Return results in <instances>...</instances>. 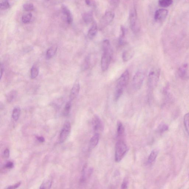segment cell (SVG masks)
Instances as JSON below:
<instances>
[{
	"label": "cell",
	"instance_id": "1",
	"mask_svg": "<svg viewBox=\"0 0 189 189\" xmlns=\"http://www.w3.org/2000/svg\"><path fill=\"white\" fill-rule=\"evenodd\" d=\"M103 53L101 59V68L105 72L108 69L112 57V51L111 44L108 40H105L102 43Z\"/></svg>",
	"mask_w": 189,
	"mask_h": 189
},
{
	"label": "cell",
	"instance_id": "2",
	"mask_svg": "<svg viewBox=\"0 0 189 189\" xmlns=\"http://www.w3.org/2000/svg\"><path fill=\"white\" fill-rule=\"evenodd\" d=\"M129 78V73L128 70H126L120 76L117 80L116 86L114 99L117 101L122 95L123 91L127 85Z\"/></svg>",
	"mask_w": 189,
	"mask_h": 189
},
{
	"label": "cell",
	"instance_id": "3",
	"mask_svg": "<svg viewBox=\"0 0 189 189\" xmlns=\"http://www.w3.org/2000/svg\"><path fill=\"white\" fill-rule=\"evenodd\" d=\"M128 150L127 145L123 140H119L116 144L115 160L117 162L121 161Z\"/></svg>",
	"mask_w": 189,
	"mask_h": 189
},
{
	"label": "cell",
	"instance_id": "4",
	"mask_svg": "<svg viewBox=\"0 0 189 189\" xmlns=\"http://www.w3.org/2000/svg\"><path fill=\"white\" fill-rule=\"evenodd\" d=\"M145 76V74L142 71H138L134 76L132 80V86L134 90L138 91L141 88Z\"/></svg>",
	"mask_w": 189,
	"mask_h": 189
},
{
	"label": "cell",
	"instance_id": "5",
	"mask_svg": "<svg viewBox=\"0 0 189 189\" xmlns=\"http://www.w3.org/2000/svg\"><path fill=\"white\" fill-rule=\"evenodd\" d=\"M71 124L69 121H67L64 124L61 130L59 135V142L62 143L66 141L69 136L71 132Z\"/></svg>",
	"mask_w": 189,
	"mask_h": 189
},
{
	"label": "cell",
	"instance_id": "6",
	"mask_svg": "<svg viewBox=\"0 0 189 189\" xmlns=\"http://www.w3.org/2000/svg\"><path fill=\"white\" fill-rule=\"evenodd\" d=\"M160 75V70H157L156 72L151 71L149 74L148 79V87L152 88L157 84Z\"/></svg>",
	"mask_w": 189,
	"mask_h": 189
},
{
	"label": "cell",
	"instance_id": "7",
	"mask_svg": "<svg viewBox=\"0 0 189 189\" xmlns=\"http://www.w3.org/2000/svg\"><path fill=\"white\" fill-rule=\"evenodd\" d=\"M131 29L134 32H137L139 30V28L137 25V15L136 9L134 7L131 10L129 15Z\"/></svg>",
	"mask_w": 189,
	"mask_h": 189
},
{
	"label": "cell",
	"instance_id": "8",
	"mask_svg": "<svg viewBox=\"0 0 189 189\" xmlns=\"http://www.w3.org/2000/svg\"><path fill=\"white\" fill-rule=\"evenodd\" d=\"M114 12L108 11L105 13L100 22L101 27H104L109 24L114 19Z\"/></svg>",
	"mask_w": 189,
	"mask_h": 189
},
{
	"label": "cell",
	"instance_id": "9",
	"mask_svg": "<svg viewBox=\"0 0 189 189\" xmlns=\"http://www.w3.org/2000/svg\"><path fill=\"white\" fill-rule=\"evenodd\" d=\"M168 14V10L166 9H160L158 10L155 13V20L158 22L163 21L167 17Z\"/></svg>",
	"mask_w": 189,
	"mask_h": 189
},
{
	"label": "cell",
	"instance_id": "10",
	"mask_svg": "<svg viewBox=\"0 0 189 189\" xmlns=\"http://www.w3.org/2000/svg\"><path fill=\"white\" fill-rule=\"evenodd\" d=\"M80 89V86L78 83H75L73 86L70 95V101L73 100L78 96Z\"/></svg>",
	"mask_w": 189,
	"mask_h": 189
},
{
	"label": "cell",
	"instance_id": "11",
	"mask_svg": "<svg viewBox=\"0 0 189 189\" xmlns=\"http://www.w3.org/2000/svg\"><path fill=\"white\" fill-rule=\"evenodd\" d=\"M62 13L66 16V20L69 24L72 23L73 21V17L68 7L64 5H62Z\"/></svg>",
	"mask_w": 189,
	"mask_h": 189
},
{
	"label": "cell",
	"instance_id": "12",
	"mask_svg": "<svg viewBox=\"0 0 189 189\" xmlns=\"http://www.w3.org/2000/svg\"><path fill=\"white\" fill-rule=\"evenodd\" d=\"M92 125L93 130L95 132L98 131L102 129V125L101 119L98 116L95 115L92 120Z\"/></svg>",
	"mask_w": 189,
	"mask_h": 189
},
{
	"label": "cell",
	"instance_id": "13",
	"mask_svg": "<svg viewBox=\"0 0 189 189\" xmlns=\"http://www.w3.org/2000/svg\"><path fill=\"white\" fill-rule=\"evenodd\" d=\"M117 138L119 140H123L125 135V128L122 123L119 121L117 124Z\"/></svg>",
	"mask_w": 189,
	"mask_h": 189
},
{
	"label": "cell",
	"instance_id": "14",
	"mask_svg": "<svg viewBox=\"0 0 189 189\" xmlns=\"http://www.w3.org/2000/svg\"><path fill=\"white\" fill-rule=\"evenodd\" d=\"M135 52L133 49H130L123 52L122 54L123 60L125 62H127L132 59L134 55Z\"/></svg>",
	"mask_w": 189,
	"mask_h": 189
},
{
	"label": "cell",
	"instance_id": "15",
	"mask_svg": "<svg viewBox=\"0 0 189 189\" xmlns=\"http://www.w3.org/2000/svg\"><path fill=\"white\" fill-rule=\"evenodd\" d=\"M98 27L96 23L93 24V26L88 31V36L89 39H93L94 38L97 33Z\"/></svg>",
	"mask_w": 189,
	"mask_h": 189
},
{
	"label": "cell",
	"instance_id": "16",
	"mask_svg": "<svg viewBox=\"0 0 189 189\" xmlns=\"http://www.w3.org/2000/svg\"><path fill=\"white\" fill-rule=\"evenodd\" d=\"M99 135L96 133L92 137L90 140V148L92 149L96 146L99 142Z\"/></svg>",
	"mask_w": 189,
	"mask_h": 189
},
{
	"label": "cell",
	"instance_id": "17",
	"mask_svg": "<svg viewBox=\"0 0 189 189\" xmlns=\"http://www.w3.org/2000/svg\"><path fill=\"white\" fill-rule=\"evenodd\" d=\"M187 68L188 65L187 64H184L180 67L178 71V74L180 78L182 79L185 78L187 76Z\"/></svg>",
	"mask_w": 189,
	"mask_h": 189
},
{
	"label": "cell",
	"instance_id": "18",
	"mask_svg": "<svg viewBox=\"0 0 189 189\" xmlns=\"http://www.w3.org/2000/svg\"><path fill=\"white\" fill-rule=\"evenodd\" d=\"M83 19L84 21L86 23H91L93 20V13L91 12L84 13L83 15Z\"/></svg>",
	"mask_w": 189,
	"mask_h": 189
},
{
	"label": "cell",
	"instance_id": "19",
	"mask_svg": "<svg viewBox=\"0 0 189 189\" xmlns=\"http://www.w3.org/2000/svg\"><path fill=\"white\" fill-rule=\"evenodd\" d=\"M158 153V150L157 149L153 150L151 152L148 159V163L149 164H151L155 161Z\"/></svg>",
	"mask_w": 189,
	"mask_h": 189
},
{
	"label": "cell",
	"instance_id": "20",
	"mask_svg": "<svg viewBox=\"0 0 189 189\" xmlns=\"http://www.w3.org/2000/svg\"><path fill=\"white\" fill-rule=\"evenodd\" d=\"M57 47L56 46H52L48 49L46 52V58L47 59H50L54 56L56 51Z\"/></svg>",
	"mask_w": 189,
	"mask_h": 189
},
{
	"label": "cell",
	"instance_id": "21",
	"mask_svg": "<svg viewBox=\"0 0 189 189\" xmlns=\"http://www.w3.org/2000/svg\"><path fill=\"white\" fill-rule=\"evenodd\" d=\"M121 33L119 40V44L120 46L124 45L125 43V37L126 30L123 26L121 27Z\"/></svg>",
	"mask_w": 189,
	"mask_h": 189
},
{
	"label": "cell",
	"instance_id": "22",
	"mask_svg": "<svg viewBox=\"0 0 189 189\" xmlns=\"http://www.w3.org/2000/svg\"><path fill=\"white\" fill-rule=\"evenodd\" d=\"M20 109L19 107H16L13 109L12 114V117L14 121L18 120L20 114Z\"/></svg>",
	"mask_w": 189,
	"mask_h": 189
},
{
	"label": "cell",
	"instance_id": "23",
	"mask_svg": "<svg viewBox=\"0 0 189 189\" xmlns=\"http://www.w3.org/2000/svg\"><path fill=\"white\" fill-rule=\"evenodd\" d=\"M17 92L15 90L12 91L7 95V101L8 102H11L16 99L17 96Z\"/></svg>",
	"mask_w": 189,
	"mask_h": 189
},
{
	"label": "cell",
	"instance_id": "24",
	"mask_svg": "<svg viewBox=\"0 0 189 189\" xmlns=\"http://www.w3.org/2000/svg\"><path fill=\"white\" fill-rule=\"evenodd\" d=\"M173 3L172 0H159V5L163 7H167Z\"/></svg>",
	"mask_w": 189,
	"mask_h": 189
},
{
	"label": "cell",
	"instance_id": "25",
	"mask_svg": "<svg viewBox=\"0 0 189 189\" xmlns=\"http://www.w3.org/2000/svg\"><path fill=\"white\" fill-rule=\"evenodd\" d=\"M52 181L51 179L45 180L42 183L40 187V189H50L51 187Z\"/></svg>",
	"mask_w": 189,
	"mask_h": 189
},
{
	"label": "cell",
	"instance_id": "26",
	"mask_svg": "<svg viewBox=\"0 0 189 189\" xmlns=\"http://www.w3.org/2000/svg\"><path fill=\"white\" fill-rule=\"evenodd\" d=\"M184 123L185 130L189 136V113H187L184 116Z\"/></svg>",
	"mask_w": 189,
	"mask_h": 189
},
{
	"label": "cell",
	"instance_id": "27",
	"mask_svg": "<svg viewBox=\"0 0 189 189\" xmlns=\"http://www.w3.org/2000/svg\"><path fill=\"white\" fill-rule=\"evenodd\" d=\"M38 74V68L35 65H33L31 68L30 71L31 78L33 79L36 78Z\"/></svg>",
	"mask_w": 189,
	"mask_h": 189
},
{
	"label": "cell",
	"instance_id": "28",
	"mask_svg": "<svg viewBox=\"0 0 189 189\" xmlns=\"http://www.w3.org/2000/svg\"><path fill=\"white\" fill-rule=\"evenodd\" d=\"M32 17V14L30 13H27L22 16V21L23 23L27 24L30 22Z\"/></svg>",
	"mask_w": 189,
	"mask_h": 189
},
{
	"label": "cell",
	"instance_id": "29",
	"mask_svg": "<svg viewBox=\"0 0 189 189\" xmlns=\"http://www.w3.org/2000/svg\"><path fill=\"white\" fill-rule=\"evenodd\" d=\"M91 59L90 56H87L85 59L84 63L83 65V69L84 70H87L90 67L91 65Z\"/></svg>",
	"mask_w": 189,
	"mask_h": 189
},
{
	"label": "cell",
	"instance_id": "30",
	"mask_svg": "<svg viewBox=\"0 0 189 189\" xmlns=\"http://www.w3.org/2000/svg\"><path fill=\"white\" fill-rule=\"evenodd\" d=\"M158 130L159 133H162L169 130V127L166 124L162 123L159 125Z\"/></svg>",
	"mask_w": 189,
	"mask_h": 189
},
{
	"label": "cell",
	"instance_id": "31",
	"mask_svg": "<svg viewBox=\"0 0 189 189\" xmlns=\"http://www.w3.org/2000/svg\"><path fill=\"white\" fill-rule=\"evenodd\" d=\"M24 10L26 12H30L33 10L34 6L32 3H26L23 5Z\"/></svg>",
	"mask_w": 189,
	"mask_h": 189
},
{
	"label": "cell",
	"instance_id": "32",
	"mask_svg": "<svg viewBox=\"0 0 189 189\" xmlns=\"http://www.w3.org/2000/svg\"><path fill=\"white\" fill-rule=\"evenodd\" d=\"M71 107V104L70 102L67 103L64 110L63 114L64 115L67 116L69 114L70 111Z\"/></svg>",
	"mask_w": 189,
	"mask_h": 189
},
{
	"label": "cell",
	"instance_id": "33",
	"mask_svg": "<svg viewBox=\"0 0 189 189\" xmlns=\"http://www.w3.org/2000/svg\"><path fill=\"white\" fill-rule=\"evenodd\" d=\"M0 7L1 10H6L9 8L10 4L8 1L5 0L1 3Z\"/></svg>",
	"mask_w": 189,
	"mask_h": 189
},
{
	"label": "cell",
	"instance_id": "34",
	"mask_svg": "<svg viewBox=\"0 0 189 189\" xmlns=\"http://www.w3.org/2000/svg\"><path fill=\"white\" fill-rule=\"evenodd\" d=\"M85 1L86 4L90 7H93L96 5V3L93 0H85Z\"/></svg>",
	"mask_w": 189,
	"mask_h": 189
},
{
	"label": "cell",
	"instance_id": "35",
	"mask_svg": "<svg viewBox=\"0 0 189 189\" xmlns=\"http://www.w3.org/2000/svg\"><path fill=\"white\" fill-rule=\"evenodd\" d=\"M128 183V180L127 178H125V179L123 180L122 183L121 185V188L126 189L127 188Z\"/></svg>",
	"mask_w": 189,
	"mask_h": 189
},
{
	"label": "cell",
	"instance_id": "36",
	"mask_svg": "<svg viewBox=\"0 0 189 189\" xmlns=\"http://www.w3.org/2000/svg\"><path fill=\"white\" fill-rule=\"evenodd\" d=\"M4 167L7 169H12L14 167V164H13V162L9 161L6 164Z\"/></svg>",
	"mask_w": 189,
	"mask_h": 189
},
{
	"label": "cell",
	"instance_id": "37",
	"mask_svg": "<svg viewBox=\"0 0 189 189\" xmlns=\"http://www.w3.org/2000/svg\"><path fill=\"white\" fill-rule=\"evenodd\" d=\"M21 184V182H17V183L14 184V185L9 186L7 187V189H12L17 188L20 186Z\"/></svg>",
	"mask_w": 189,
	"mask_h": 189
},
{
	"label": "cell",
	"instance_id": "38",
	"mask_svg": "<svg viewBox=\"0 0 189 189\" xmlns=\"http://www.w3.org/2000/svg\"><path fill=\"white\" fill-rule=\"evenodd\" d=\"M4 157H5L6 158H8L9 157L10 151L8 148L4 150Z\"/></svg>",
	"mask_w": 189,
	"mask_h": 189
},
{
	"label": "cell",
	"instance_id": "39",
	"mask_svg": "<svg viewBox=\"0 0 189 189\" xmlns=\"http://www.w3.org/2000/svg\"><path fill=\"white\" fill-rule=\"evenodd\" d=\"M37 139L40 142L43 143L45 141V139L42 136L38 137L37 138Z\"/></svg>",
	"mask_w": 189,
	"mask_h": 189
},
{
	"label": "cell",
	"instance_id": "40",
	"mask_svg": "<svg viewBox=\"0 0 189 189\" xmlns=\"http://www.w3.org/2000/svg\"><path fill=\"white\" fill-rule=\"evenodd\" d=\"M112 2L114 5L117 6L119 3L120 0H111Z\"/></svg>",
	"mask_w": 189,
	"mask_h": 189
},
{
	"label": "cell",
	"instance_id": "41",
	"mask_svg": "<svg viewBox=\"0 0 189 189\" xmlns=\"http://www.w3.org/2000/svg\"><path fill=\"white\" fill-rule=\"evenodd\" d=\"M4 68L3 67V65L1 64V77H2V74L3 72H4Z\"/></svg>",
	"mask_w": 189,
	"mask_h": 189
},
{
	"label": "cell",
	"instance_id": "42",
	"mask_svg": "<svg viewBox=\"0 0 189 189\" xmlns=\"http://www.w3.org/2000/svg\"><path fill=\"white\" fill-rule=\"evenodd\" d=\"M46 1H48L49 0H45Z\"/></svg>",
	"mask_w": 189,
	"mask_h": 189
}]
</instances>
